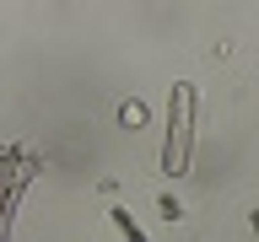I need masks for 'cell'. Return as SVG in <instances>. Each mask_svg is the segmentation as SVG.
<instances>
[{"label":"cell","instance_id":"6da1fadb","mask_svg":"<svg viewBox=\"0 0 259 242\" xmlns=\"http://www.w3.org/2000/svg\"><path fill=\"white\" fill-rule=\"evenodd\" d=\"M113 226H119V231H124L130 242H146V237H141V226L130 221V210H113Z\"/></svg>","mask_w":259,"mask_h":242}]
</instances>
